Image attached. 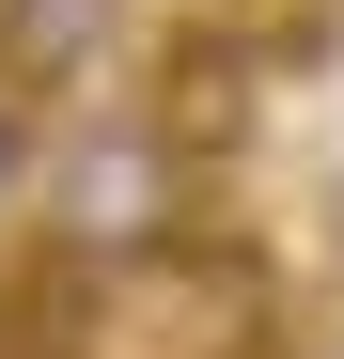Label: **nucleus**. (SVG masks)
<instances>
[{
    "label": "nucleus",
    "mask_w": 344,
    "mask_h": 359,
    "mask_svg": "<svg viewBox=\"0 0 344 359\" xmlns=\"http://www.w3.org/2000/svg\"><path fill=\"white\" fill-rule=\"evenodd\" d=\"M110 32H126V0H0V94H79L110 63Z\"/></svg>",
    "instance_id": "nucleus-2"
},
{
    "label": "nucleus",
    "mask_w": 344,
    "mask_h": 359,
    "mask_svg": "<svg viewBox=\"0 0 344 359\" xmlns=\"http://www.w3.org/2000/svg\"><path fill=\"white\" fill-rule=\"evenodd\" d=\"M32 156H47V126H32V109H16V94H0V219H16V203H32Z\"/></svg>",
    "instance_id": "nucleus-3"
},
{
    "label": "nucleus",
    "mask_w": 344,
    "mask_h": 359,
    "mask_svg": "<svg viewBox=\"0 0 344 359\" xmlns=\"http://www.w3.org/2000/svg\"><path fill=\"white\" fill-rule=\"evenodd\" d=\"M32 203H47V266L63 281H141V266L188 250V141L157 109H79L32 156Z\"/></svg>",
    "instance_id": "nucleus-1"
},
{
    "label": "nucleus",
    "mask_w": 344,
    "mask_h": 359,
    "mask_svg": "<svg viewBox=\"0 0 344 359\" xmlns=\"http://www.w3.org/2000/svg\"><path fill=\"white\" fill-rule=\"evenodd\" d=\"M313 359H344V328H329V344H313Z\"/></svg>",
    "instance_id": "nucleus-4"
}]
</instances>
